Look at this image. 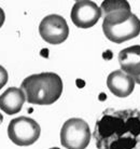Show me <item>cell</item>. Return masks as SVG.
<instances>
[{
  "label": "cell",
  "mask_w": 140,
  "mask_h": 149,
  "mask_svg": "<svg viewBox=\"0 0 140 149\" xmlns=\"http://www.w3.org/2000/svg\"><path fill=\"white\" fill-rule=\"evenodd\" d=\"M93 137L97 149H140V111L106 109L96 122Z\"/></svg>",
  "instance_id": "obj_1"
},
{
  "label": "cell",
  "mask_w": 140,
  "mask_h": 149,
  "mask_svg": "<svg viewBox=\"0 0 140 149\" xmlns=\"http://www.w3.org/2000/svg\"><path fill=\"white\" fill-rule=\"evenodd\" d=\"M21 89L33 105H52L63 94V80L55 72H40L23 80Z\"/></svg>",
  "instance_id": "obj_2"
},
{
  "label": "cell",
  "mask_w": 140,
  "mask_h": 149,
  "mask_svg": "<svg viewBox=\"0 0 140 149\" xmlns=\"http://www.w3.org/2000/svg\"><path fill=\"white\" fill-rule=\"evenodd\" d=\"M103 31L113 43H123L140 35V19L132 10L113 11L103 15Z\"/></svg>",
  "instance_id": "obj_3"
},
{
  "label": "cell",
  "mask_w": 140,
  "mask_h": 149,
  "mask_svg": "<svg viewBox=\"0 0 140 149\" xmlns=\"http://www.w3.org/2000/svg\"><path fill=\"white\" fill-rule=\"evenodd\" d=\"M92 133L83 119L71 118L60 130V144L66 149H85L89 145Z\"/></svg>",
  "instance_id": "obj_4"
},
{
  "label": "cell",
  "mask_w": 140,
  "mask_h": 149,
  "mask_svg": "<svg viewBox=\"0 0 140 149\" xmlns=\"http://www.w3.org/2000/svg\"><path fill=\"white\" fill-rule=\"evenodd\" d=\"M41 129L37 121L28 117H19L8 125V136L17 146H30L40 137Z\"/></svg>",
  "instance_id": "obj_5"
},
{
  "label": "cell",
  "mask_w": 140,
  "mask_h": 149,
  "mask_svg": "<svg viewBox=\"0 0 140 149\" xmlns=\"http://www.w3.org/2000/svg\"><path fill=\"white\" fill-rule=\"evenodd\" d=\"M39 34L46 43L60 45L69 36V27L63 16L50 14L41 21Z\"/></svg>",
  "instance_id": "obj_6"
},
{
  "label": "cell",
  "mask_w": 140,
  "mask_h": 149,
  "mask_svg": "<svg viewBox=\"0 0 140 149\" xmlns=\"http://www.w3.org/2000/svg\"><path fill=\"white\" fill-rule=\"evenodd\" d=\"M103 11L94 1L80 0L73 4L70 12V17L74 25L79 28H91L101 17Z\"/></svg>",
  "instance_id": "obj_7"
},
{
  "label": "cell",
  "mask_w": 140,
  "mask_h": 149,
  "mask_svg": "<svg viewBox=\"0 0 140 149\" xmlns=\"http://www.w3.org/2000/svg\"><path fill=\"white\" fill-rule=\"evenodd\" d=\"M135 80L122 70L112 71L107 78V86L113 95L121 98L129 96L135 89Z\"/></svg>",
  "instance_id": "obj_8"
},
{
  "label": "cell",
  "mask_w": 140,
  "mask_h": 149,
  "mask_svg": "<svg viewBox=\"0 0 140 149\" xmlns=\"http://www.w3.org/2000/svg\"><path fill=\"white\" fill-rule=\"evenodd\" d=\"M26 101L24 91L19 88H9L0 95V109L7 115H15L22 110Z\"/></svg>",
  "instance_id": "obj_9"
},
{
  "label": "cell",
  "mask_w": 140,
  "mask_h": 149,
  "mask_svg": "<svg viewBox=\"0 0 140 149\" xmlns=\"http://www.w3.org/2000/svg\"><path fill=\"white\" fill-rule=\"evenodd\" d=\"M121 69L132 77L140 74V45H132L119 53Z\"/></svg>",
  "instance_id": "obj_10"
},
{
  "label": "cell",
  "mask_w": 140,
  "mask_h": 149,
  "mask_svg": "<svg viewBox=\"0 0 140 149\" xmlns=\"http://www.w3.org/2000/svg\"><path fill=\"white\" fill-rule=\"evenodd\" d=\"M100 9L103 15L113 11L120 10H130V4L127 0H103Z\"/></svg>",
  "instance_id": "obj_11"
},
{
  "label": "cell",
  "mask_w": 140,
  "mask_h": 149,
  "mask_svg": "<svg viewBox=\"0 0 140 149\" xmlns=\"http://www.w3.org/2000/svg\"><path fill=\"white\" fill-rule=\"evenodd\" d=\"M8 79H9V74H8V71L6 70V68L2 67L0 65V90L2 89L8 82Z\"/></svg>",
  "instance_id": "obj_12"
},
{
  "label": "cell",
  "mask_w": 140,
  "mask_h": 149,
  "mask_svg": "<svg viewBox=\"0 0 140 149\" xmlns=\"http://www.w3.org/2000/svg\"><path fill=\"white\" fill-rule=\"evenodd\" d=\"M4 21H6V14H4V11L0 8V28L2 27V25L4 24Z\"/></svg>",
  "instance_id": "obj_13"
},
{
  "label": "cell",
  "mask_w": 140,
  "mask_h": 149,
  "mask_svg": "<svg viewBox=\"0 0 140 149\" xmlns=\"http://www.w3.org/2000/svg\"><path fill=\"white\" fill-rule=\"evenodd\" d=\"M134 80H135V82L136 83H138V84H140V74L139 76H136V77H133Z\"/></svg>",
  "instance_id": "obj_14"
},
{
  "label": "cell",
  "mask_w": 140,
  "mask_h": 149,
  "mask_svg": "<svg viewBox=\"0 0 140 149\" xmlns=\"http://www.w3.org/2000/svg\"><path fill=\"white\" fill-rule=\"evenodd\" d=\"M50 149H60V148H57V147H53V148H50Z\"/></svg>",
  "instance_id": "obj_15"
},
{
  "label": "cell",
  "mask_w": 140,
  "mask_h": 149,
  "mask_svg": "<svg viewBox=\"0 0 140 149\" xmlns=\"http://www.w3.org/2000/svg\"><path fill=\"white\" fill-rule=\"evenodd\" d=\"M76 1H80V0H76Z\"/></svg>",
  "instance_id": "obj_16"
}]
</instances>
